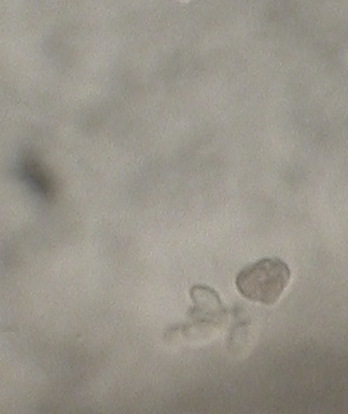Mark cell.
Masks as SVG:
<instances>
[{"instance_id":"1","label":"cell","mask_w":348,"mask_h":414,"mask_svg":"<svg viewBox=\"0 0 348 414\" xmlns=\"http://www.w3.org/2000/svg\"><path fill=\"white\" fill-rule=\"evenodd\" d=\"M291 279L289 265L280 258H264L242 270L236 288L251 301L273 305L282 298Z\"/></svg>"},{"instance_id":"2","label":"cell","mask_w":348,"mask_h":414,"mask_svg":"<svg viewBox=\"0 0 348 414\" xmlns=\"http://www.w3.org/2000/svg\"><path fill=\"white\" fill-rule=\"evenodd\" d=\"M191 296L195 304L193 319L202 321L201 325L221 326L226 317V309L223 308L218 294L209 287L197 286L192 290Z\"/></svg>"}]
</instances>
